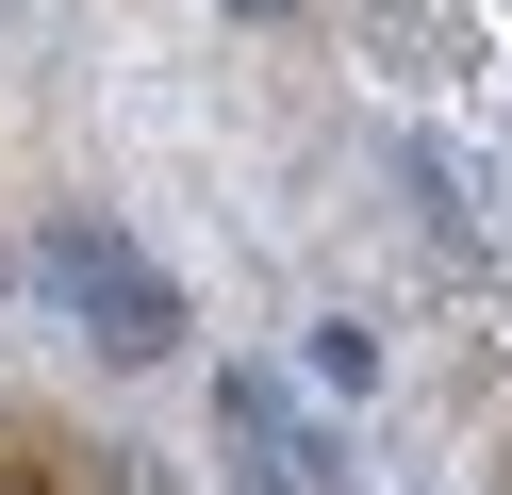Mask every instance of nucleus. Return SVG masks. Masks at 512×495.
<instances>
[{"mask_svg": "<svg viewBox=\"0 0 512 495\" xmlns=\"http://www.w3.org/2000/svg\"><path fill=\"white\" fill-rule=\"evenodd\" d=\"M50 297H67V330H83L100 363H166V347H182V281H166L116 215H50Z\"/></svg>", "mask_w": 512, "mask_h": 495, "instance_id": "obj_1", "label": "nucleus"}, {"mask_svg": "<svg viewBox=\"0 0 512 495\" xmlns=\"http://www.w3.org/2000/svg\"><path fill=\"white\" fill-rule=\"evenodd\" d=\"M215 429H232V446H248V462H281V446H298V413H281V396H265V380H248V363H232V380H215Z\"/></svg>", "mask_w": 512, "mask_h": 495, "instance_id": "obj_2", "label": "nucleus"}, {"mask_svg": "<svg viewBox=\"0 0 512 495\" xmlns=\"http://www.w3.org/2000/svg\"><path fill=\"white\" fill-rule=\"evenodd\" d=\"M215 495H281V479H265V462H232V479H215Z\"/></svg>", "mask_w": 512, "mask_h": 495, "instance_id": "obj_3", "label": "nucleus"}]
</instances>
